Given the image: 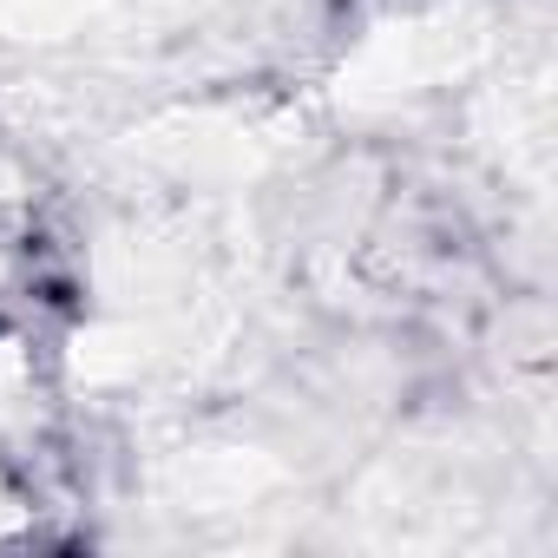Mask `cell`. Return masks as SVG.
<instances>
[{"label":"cell","instance_id":"cell-1","mask_svg":"<svg viewBox=\"0 0 558 558\" xmlns=\"http://www.w3.org/2000/svg\"><path fill=\"white\" fill-rule=\"evenodd\" d=\"M53 499H47V486L21 466V460H8L0 453V551H21V545H47L53 538Z\"/></svg>","mask_w":558,"mask_h":558}]
</instances>
